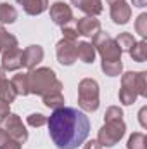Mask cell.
I'll return each instance as SVG.
<instances>
[{
    "label": "cell",
    "mask_w": 147,
    "mask_h": 149,
    "mask_svg": "<svg viewBox=\"0 0 147 149\" xmlns=\"http://www.w3.org/2000/svg\"><path fill=\"white\" fill-rule=\"evenodd\" d=\"M128 54L132 56L133 61H137V63H144V61L147 59V43H146V40L135 42V45L130 49Z\"/></svg>",
    "instance_id": "obj_20"
},
{
    "label": "cell",
    "mask_w": 147,
    "mask_h": 149,
    "mask_svg": "<svg viewBox=\"0 0 147 149\" xmlns=\"http://www.w3.org/2000/svg\"><path fill=\"white\" fill-rule=\"evenodd\" d=\"M55 54H57V61L62 66H71L74 61L78 59L76 57V42L62 38L57 43V47H55Z\"/></svg>",
    "instance_id": "obj_8"
},
{
    "label": "cell",
    "mask_w": 147,
    "mask_h": 149,
    "mask_svg": "<svg viewBox=\"0 0 147 149\" xmlns=\"http://www.w3.org/2000/svg\"><path fill=\"white\" fill-rule=\"evenodd\" d=\"M80 37L78 33H76V30L74 28H69V26H62V38H66V40H74L76 42V38Z\"/></svg>",
    "instance_id": "obj_29"
},
{
    "label": "cell",
    "mask_w": 147,
    "mask_h": 149,
    "mask_svg": "<svg viewBox=\"0 0 147 149\" xmlns=\"http://www.w3.org/2000/svg\"><path fill=\"white\" fill-rule=\"evenodd\" d=\"M135 30H137V33L142 38L147 37V14L146 12H142V14L137 17V21H135Z\"/></svg>",
    "instance_id": "obj_26"
},
{
    "label": "cell",
    "mask_w": 147,
    "mask_h": 149,
    "mask_svg": "<svg viewBox=\"0 0 147 149\" xmlns=\"http://www.w3.org/2000/svg\"><path fill=\"white\" fill-rule=\"evenodd\" d=\"M106 2H107L109 5H112V3H116V2H121V0H106Z\"/></svg>",
    "instance_id": "obj_33"
},
{
    "label": "cell",
    "mask_w": 147,
    "mask_h": 149,
    "mask_svg": "<svg viewBox=\"0 0 147 149\" xmlns=\"http://www.w3.org/2000/svg\"><path fill=\"white\" fill-rule=\"evenodd\" d=\"M43 104L50 109H59V108H64V95L62 92H55V94H49V95H43Z\"/></svg>",
    "instance_id": "obj_21"
},
{
    "label": "cell",
    "mask_w": 147,
    "mask_h": 149,
    "mask_svg": "<svg viewBox=\"0 0 147 149\" xmlns=\"http://www.w3.org/2000/svg\"><path fill=\"white\" fill-rule=\"evenodd\" d=\"M146 71H128L121 76V88H119V102L125 106H132L139 95L146 97L147 95V85H146Z\"/></svg>",
    "instance_id": "obj_4"
},
{
    "label": "cell",
    "mask_w": 147,
    "mask_h": 149,
    "mask_svg": "<svg viewBox=\"0 0 147 149\" xmlns=\"http://www.w3.org/2000/svg\"><path fill=\"white\" fill-rule=\"evenodd\" d=\"M17 19V10L14 5L3 2L0 3V23L2 24H12L14 21Z\"/></svg>",
    "instance_id": "obj_19"
},
{
    "label": "cell",
    "mask_w": 147,
    "mask_h": 149,
    "mask_svg": "<svg viewBox=\"0 0 147 149\" xmlns=\"http://www.w3.org/2000/svg\"><path fill=\"white\" fill-rule=\"evenodd\" d=\"M0 52H2V49H0Z\"/></svg>",
    "instance_id": "obj_34"
},
{
    "label": "cell",
    "mask_w": 147,
    "mask_h": 149,
    "mask_svg": "<svg viewBox=\"0 0 147 149\" xmlns=\"http://www.w3.org/2000/svg\"><path fill=\"white\" fill-rule=\"evenodd\" d=\"M0 149H21V144L9 137L3 128H0Z\"/></svg>",
    "instance_id": "obj_25"
},
{
    "label": "cell",
    "mask_w": 147,
    "mask_h": 149,
    "mask_svg": "<svg viewBox=\"0 0 147 149\" xmlns=\"http://www.w3.org/2000/svg\"><path fill=\"white\" fill-rule=\"evenodd\" d=\"M125 132H126V125H125L123 118L104 121L102 128L99 130L97 142H99L102 148H112V146H116V144L123 139Z\"/></svg>",
    "instance_id": "obj_6"
},
{
    "label": "cell",
    "mask_w": 147,
    "mask_h": 149,
    "mask_svg": "<svg viewBox=\"0 0 147 149\" xmlns=\"http://www.w3.org/2000/svg\"><path fill=\"white\" fill-rule=\"evenodd\" d=\"M28 83H30V94L35 95H49L62 90L61 80L50 68H35L28 73Z\"/></svg>",
    "instance_id": "obj_3"
},
{
    "label": "cell",
    "mask_w": 147,
    "mask_h": 149,
    "mask_svg": "<svg viewBox=\"0 0 147 149\" xmlns=\"http://www.w3.org/2000/svg\"><path fill=\"white\" fill-rule=\"evenodd\" d=\"M83 149H102V146L97 142V141H88L87 144H85V148Z\"/></svg>",
    "instance_id": "obj_31"
},
{
    "label": "cell",
    "mask_w": 147,
    "mask_h": 149,
    "mask_svg": "<svg viewBox=\"0 0 147 149\" xmlns=\"http://www.w3.org/2000/svg\"><path fill=\"white\" fill-rule=\"evenodd\" d=\"M118 118H123V111H121L118 106H111V108H107V111H106V114H104V121L118 120Z\"/></svg>",
    "instance_id": "obj_28"
},
{
    "label": "cell",
    "mask_w": 147,
    "mask_h": 149,
    "mask_svg": "<svg viewBox=\"0 0 147 149\" xmlns=\"http://www.w3.org/2000/svg\"><path fill=\"white\" fill-rule=\"evenodd\" d=\"M0 128H3L5 134H7L9 137H12L14 141H17L19 144H24V142L28 141V130H26V127L23 125L21 118H19L17 114H14V113H9V114H5V116L2 118Z\"/></svg>",
    "instance_id": "obj_7"
},
{
    "label": "cell",
    "mask_w": 147,
    "mask_h": 149,
    "mask_svg": "<svg viewBox=\"0 0 147 149\" xmlns=\"http://www.w3.org/2000/svg\"><path fill=\"white\" fill-rule=\"evenodd\" d=\"M130 17H132V7L125 0L111 5V19L116 24H126L130 21Z\"/></svg>",
    "instance_id": "obj_13"
},
{
    "label": "cell",
    "mask_w": 147,
    "mask_h": 149,
    "mask_svg": "<svg viewBox=\"0 0 147 149\" xmlns=\"http://www.w3.org/2000/svg\"><path fill=\"white\" fill-rule=\"evenodd\" d=\"M146 116H147V108L144 106V108L140 109V113H139V120H140V125H142L144 128L147 127V118Z\"/></svg>",
    "instance_id": "obj_30"
},
{
    "label": "cell",
    "mask_w": 147,
    "mask_h": 149,
    "mask_svg": "<svg viewBox=\"0 0 147 149\" xmlns=\"http://www.w3.org/2000/svg\"><path fill=\"white\" fill-rule=\"evenodd\" d=\"M43 61V49L40 45H30L23 50V66L28 68L30 71L37 68V64H40Z\"/></svg>",
    "instance_id": "obj_12"
},
{
    "label": "cell",
    "mask_w": 147,
    "mask_h": 149,
    "mask_svg": "<svg viewBox=\"0 0 147 149\" xmlns=\"http://www.w3.org/2000/svg\"><path fill=\"white\" fill-rule=\"evenodd\" d=\"M50 19L59 26H68L73 21V10L64 2H55L50 7Z\"/></svg>",
    "instance_id": "obj_9"
},
{
    "label": "cell",
    "mask_w": 147,
    "mask_h": 149,
    "mask_svg": "<svg viewBox=\"0 0 147 149\" xmlns=\"http://www.w3.org/2000/svg\"><path fill=\"white\" fill-rule=\"evenodd\" d=\"M94 40V47H95V52L101 54L102 57V71L107 74V76H118L123 71V63H121V49L118 47L116 40L111 38L107 33L104 31H99Z\"/></svg>",
    "instance_id": "obj_2"
},
{
    "label": "cell",
    "mask_w": 147,
    "mask_h": 149,
    "mask_svg": "<svg viewBox=\"0 0 147 149\" xmlns=\"http://www.w3.org/2000/svg\"><path fill=\"white\" fill-rule=\"evenodd\" d=\"M74 7H78L81 12L88 14V16H99L102 12V2L101 0H71Z\"/></svg>",
    "instance_id": "obj_14"
},
{
    "label": "cell",
    "mask_w": 147,
    "mask_h": 149,
    "mask_svg": "<svg viewBox=\"0 0 147 149\" xmlns=\"http://www.w3.org/2000/svg\"><path fill=\"white\" fill-rule=\"evenodd\" d=\"M76 33L81 35V37H88V38H94L101 30V21L95 19L94 16H87V17H81L76 21V26H74Z\"/></svg>",
    "instance_id": "obj_10"
},
{
    "label": "cell",
    "mask_w": 147,
    "mask_h": 149,
    "mask_svg": "<svg viewBox=\"0 0 147 149\" xmlns=\"http://www.w3.org/2000/svg\"><path fill=\"white\" fill-rule=\"evenodd\" d=\"M126 149H147V137L142 132H135L130 135Z\"/></svg>",
    "instance_id": "obj_23"
},
{
    "label": "cell",
    "mask_w": 147,
    "mask_h": 149,
    "mask_svg": "<svg viewBox=\"0 0 147 149\" xmlns=\"http://www.w3.org/2000/svg\"><path fill=\"white\" fill-rule=\"evenodd\" d=\"M76 57L83 61L85 64H92L95 59V47L90 42H80L76 43Z\"/></svg>",
    "instance_id": "obj_16"
},
{
    "label": "cell",
    "mask_w": 147,
    "mask_h": 149,
    "mask_svg": "<svg viewBox=\"0 0 147 149\" xmlns=\"http://www.w3.org/2000/svg\"><path fill=\"white\" fill-rule=\"evenodd\" d=\"M16 95H17V94H16V90H14L12 83L5 78V71L0 68V99L10 104V102H14Z\"/></svg>",
    "instance_id": "obj_17"
},
{
    "label": "cell",
    "mask_w": 147,
    "mask_h": 149,
    "mask_svg": "<svg viewBox=\"0 0 147 149\" xmlns=\"http://www.w3.org/2000/svg\"><path fill=\"white\" fill-rule=\"evenodd\" d=\"M26 121H28V125L30 127H42V125H45L47 123V118L43 116V114H40V113H31L28 118H26Z\"/></svg>",
    "instance_id": "obj_27"
},
{
    "label": "cell",
    "mask_w": 147,
    "mask_h": 149,
    "mask_svg": "<svg viewBox=\"0 0 147 149\" xmlns=\"http://www.w3.org/2000/svg\"><path fill=\"white\" fill-rule=\"evenodd\" d=\"M99 104V83L94 78H83L78 85V106L83 111L94 113Z\"/></svg>",
    "instance_id": "obj_5"
},
{
    "label": "cell",
    "mask_w": 147,
    "mask_h": 149,
    "mask_svg": "<svg viewBox=\"0 0 147 149\" xmlns=\"http://www.w3.org/2000/svg\"><path fill=\"white\" fill-rule=\"evenodd\" d=\"M23 68V50L21 49H9L2 50V70L3 71H16Z\"/></svg>",
    "instance_id": "obj_11"
},
{
    "label": "cell",
    "mask_w": 147,
    "mask_h": 149,
    "mask_svg": "<svg viewBox=\"0 0 147 149\" xmlns=\"http://www.w3.org/2000/svg\"><path fill=\"white\" fill-rule=\"evenodd\" d=\"M132 3H133V7H146L147 5V0H132Z\"/></svg>",
    "instance_id": "obj_32"
},
{
    "label": "cell",
    "mask_w": 147,
    "mask_h": 149,
    "mask_svg": "<svg viewBox=\"0 0 147 149\" xmlns=\"http://www.w3.org/2000/svg\"><path fill=\"white\" fill-rule=\"evenodd\" d=\"M16 2L21 3L24 12L30 16H38V14L45 12L49 7V0H16Z\"/></svg>",
    "instance_id": "obj_15"
},
{
    "label": "cell",
    "mask_w": 147,
    "mask_h": 149,
    "mask_svg": "<svg viewBox=\"0 0 147 149\" xmlns=\"http://www.w3.org/2000/svg\"><path fill=\"white\" fill-rule=\"evenodd\" d=\"M116 43L121 49V52H130V49L135 45V38L132 33H119L116 38Z\"/></svg>",
    "instance_id": "obj_24"
},
{
    "label": "cell",
    "mask_w": 147,
    "mask_h": 149,
    "mask_svg": "<svg viewBox=\"0 0 147 149\" xmlns=\"http://www.w3.org/2000/svg\"><path fill=\"white\" fill-rule=\"evenodd\" d=\"M14 90L17 95H28L30 94V83H28V73H17L10 80Z\"/></svg>",
    "instance_id": "obj_18"
},
{
    "label": "cell",
    "mask_w": 147,
    "mask_h": 149,
    "mask_svg": "<svg viewBox=\"0 0 147 149\" xmlns=\"http://www.w3.org/2000/svg\"><path fill=\"white\" fill-rule=\"evenodd\" d=\"M49 134L59 149H76L90 132L88 116L76 108H59L47 118Z\"/></svg>",
    "instance_id": "obj_1"
},
{
    "label": "cell",
    "mask_w": 147,
    "mask_h": 149,
    "mask_svg": "<svg viewBox=\"0 0 147 149\" xmlns=\"http://www.w3.org/2000/svg\"><path fill=\"white\" fill-rule=\"evenodd\" d=\"M17 47V38L10 35L2 24H0V49L2 50H9V49H16Z\"/></svg>",
    "instance_id": "obj_22"
}]
</instances>
